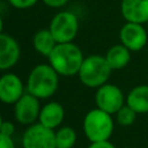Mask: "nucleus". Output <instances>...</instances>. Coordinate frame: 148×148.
I'll return each instance as SVG.
<instances>
[{"label": "nucleus", "instance_id": "obj_16", "mask_svg": "<svg viewBox=\"0 0 148 148\" xmlns=\"http://www.w3.org/2000/svg\"><path fill=\"white\" fill-rule=\"evenodd\" d=\"M58 43L56 42L54 37L52 36L51 31L47 29H40L38 30L32 38V46L36 52L44 57H49L50 53L53 51Z\"/></svg>", "mask_w": 148, "mask_h": 148}, {"label": "nucleus", "instance_id": "obj_5", "mask_svg": "<svg viewBox=\"0 0 148 148\" xmlns=\"http://www.w3.org/2000/svg\"><path fill=\"white\" fill-rule=\"evenodd\" d=\"M49 30L57 43H71L79 32L77 16L69 10L58 12L52 17Z\"/></svg>", "mask_w": 148, "mask_h": 148}, {"label": "nucleus", "instance_id": "obj_6", "mask_svg": "<svg viewBox=\"0 0 148 148\" xmlns=\"http://www.w3.org/2000/svg\"><path fill=\"white\" fill-rule=\"evenodd\" d=\"M95 103L96 108L110 114H116L117 111L125 105L126 97L118 86L105 83L97 88L95 94Z\"/></svg>", "mask_w": 148, "mask_h": 148}, {"label": "nucleus", "instance_id": "obj_19", "mask_svg": "<svg viewBox=\"0 0 148 148\" xmlns=\"http://www.w3.org/2000/svg\"><path fill=\"white\" fill-rule=\"evenodd\" d=\"M14 8L17 9H27L37 3L38 0H7Z\"/></svg>", "mask_w": 148, "mask_h": 148}, {"label": "nucleus", "instance_id": "obj_20", "mask_svg": "<svg viewBox=\"0 0 148 148\" xmlns=\"http://www.w3.org/2000/svg\"><path fill=\"white\" fill-rule=\"evenodd\" d=\"M14 132H15L14 124L10 123V121H5L3 120L2 125H1V128H0V133H2L5 135H8V136H12L14 134Z\"/></svg>", "mask_w": 148, "mask_h": 148}, {"label": "nucleus", "instance_id": "obj_24", "mask_svg": "<svg viewBox=\"0 0 148 148\" xmlns=\"http://www.w3.org/2000/svg\"><path fill=\"white\" fill-rule=\"evenodd\" d=\"M2 28H3V21H2V17L0 16V34H2Z\"/></svg>", "mask_w": 148, "mask_h": 148}, {"label": "nucleus", "instance_id": "obj_17", "mask_svg": "<svg viewBox=\"0 0 148 148\" xmlns=\"http://www.w3.org/2000/svg\"><path fill=\"white\" fill-rule=\"evenodd\" d=\"M76 142V133L71 126H62L56 132L57 148H73Z\"/></svg>", "mask_w": 148, "mask_h": 148}, {"label": "nucleus", "instance_id": "obj_25", "mask_svg": "<svg viewBox=\"0 0 148 148\" xmlns=\"http://www.w3.org/2000/svg\"><path fill=\"white\" fill-rule=\"evenodd\" d=\"M2 123H3V119H2V117H1V114H0V128H1V125H2Z\"/></svg>", "mask_w": 148, "mask_h": 148}, {"label": "nucleus", "instance_id": "obj_1", "mask_svg": "<svg viewBox=\"0 0 148 148\" xmlns=\"http://www.w3.org/2000/svg\"><path fill=\"white\" fill-rule=\"evenodd\" d=\"M47 60L59 76H73L77 75L84 57L81 49L73 42L58 43Z\"/></svg>", "mask_w": 148, "mask_h": 148}, {"label": "nucleus", "instance_id": "obj_15", "mask_svg": "<svg viewBox=\"0 0 148 148\" xmlns=\"http://www.w3.org/2000/svg\"><path fill=\"white\" fill-rule=\"evenodd\" d=\"M131 51L123 44L112 45L105 53V59L112 71L125 68L131 61Z\"/></svg>", "mask_w": 148, "mask_h": 148}, {"label": "nucleus", "instance_id": "obj_22", "mask_svg": "<svg viewBox=\"0 0 148 148\" xmlns=\"http://www.w3.org/2000/svg\"><path fill=\"white\" fill-rule=\"evenodd\" d=\"M42 1L47 7H51V8H60L68 2V0H42Z\"/></svg>", "mask_w": 148, "mask_h": 148}, {"label": "nucleus", "instance_id": "obj_8", "mask_svg": "<svg viewBox=\"0 0 148 148\" xmlns=\"http://www.w3.org/2000/svg\"><path fill=\"white\" fill-rule=\"evenodd\" d=\"M119 39L131 52H138L147 45L148 31L143 24L125 22L119 30Z\"/></svg>", "mask_w": 148, "mask_h": 148}, {"label": "nucleus", "instance_id": "obj_10", "mask_svg": "<svg viewBox=\"0 0 148 148\" xmlns=\"http://www.w3.org/2000/svg\"><path fill=\"white\" fill-rule=\"evenodd\" d=\"M24 95V84L14 73H6L0 76V102L15 104Z\"/></svg>", "mask_w": 148, "mask_h": 148}, {"label": "nucleus", "instance_id": "obj_7", "mask_svg": "<svg viewBox=\"0 0 148 148\" xmlns=\"http://www.w3.org/2000/svg\"><path fill=\"white\" fill-rule=\"evenodd\" d=\"M23 148H57L56 132L40 123H35L24 131L22 136Z\"/></svg>", "mask_w": 148, "mask_h": 148}, {"label": "nucleus", "instance_id": "obj_12", "mask_svg": "<svg viewBox=\"0 0 148 148\" xmlns=\"http://www.w3.org/2000/svg\"><path fill=\"white\" fill-rule=\"evenodd\" d=\"M120 13L125 22L146 24L148 22V0H121Z\"/></svg>", "mask_w": 148, "mask_h": 148}, {"label": "nucleus", "instance_id": "obj_4", "mask_svg": "<svg viewBox=\"0 0 148 148\" xmlns=\"http://www.w3.org/2000/svg\"><path fill=\"white\" fill-rule=\"evenodd\" d=\"M83 132L90 142L106 141L113 132L112 114L95 108L87 112L83 118Z\"/></svg>", "mask_w": 148, "mask_h": 148}, {"label": "nucleus", "instance_id": "obj_13", "mask_svg": "<svg viewBox=\"0 0 148 148\" xmlns=\"http://www.w3.org/2000/svg\"><path fill=\"white\" fill-rule=\"evenodd\" d=\"M64 118H65L64 106L58 102H49L40 109L38 123H40L47 128L56 130L61 125Z\"/></svg>", "mask_w": 148, "mask_h": 148}, {"label": "nucleus", "instance_id": "obj_23", "mask_svg": "<svg viewBox=\"0 0 148 148\" xmlns=\"http://www.w3.org/2000/svg\"><path fill=\"white\" fill-rule=\"evenodd\" d=\"M88 148H117L113 143H111L109 140L106 141H99V142H91Z\"/></svg>", "mask_w": 148, "mask_h": 148}, {"label": "nucleus", "instance_id": "obj_26", "mask_svg": "<svg viewBox=\"0 0 148 148\" xmlns=\"http://www.w3.org/2000/svg\"><path fill=\"white\" fill-rule=\"evenodd\" d=\"M146 29H147V31H148V22L146 23Z\"/></svg>", "mask_w": 148, "mask_h": 148}, {"label": "nucleus", "instance_id": "obj_21", "mask_svg": "<svg viewBox=\"0 0 148 148\" xmlns=\"http://www.w3.org/2000/svg\"><path fill=\"white\" fill-rule=\"evenodd\" d=\"M0 148H15V143L12 136L0 133Z\"/></svg>", "mask_w": 148, "mask_h": 148}, {"label": "nucleus", "instance_id": "obj_9", "mask_svg": "<svg viewBox=\"0 0 148 148\" xmlns=\"http://www.w3.org/2000/svg\"><path fill=\"white\" fill-rule=\"evenodd\" d=\"M40 109L39 99L25 91L14 104V117L20 124L30 126L38 120Z\"/></svg>", "mask_w": 148, "mask_h": 148}, {"label": "nucleus", "instance_id": "obj_18", "mask_svg": "<svg viewBox=\"0 0 148 148\" xmlns=\"http://www.w3.org/2000/svg\"><path fill=\"white\" fill-rule=\"evenodd\" d=\"M136 112L126 103L116 113V120L120 126H131L136 119Z\"/></svg>", "mask_w": 148, "mask_h": 148}, {"label": "nucleus", "instance_id": "obj_14", "mask_svg": "<svg viewBox=\"0 0 148 148\" xmlns=\"http://www.w3.org/2000/svg\"><path fill=\"white\" fill-rule=\"evenodd\" d=\"M126 104L138 114L148 113V84H139L126 95Z\"/></svg>", "mask_w": 148, "mask_h": 148}, {"label": "nucleus", "instance_id": "obj_3", "mask_svg": "<svg viewBox=\"0 0 148 148\" xmlns=\"http://www.w3.org/2000/svg\"><path fill=\"white\" fill-rule=\"evenodd\" d=\"M111 72L112 69L109 66L104 56L91 54L84 57L77 76L83 86L97 89L101 86L108 83Z\"/></svg>", "mask_w": 148, "mask_h": 148}, {"label": "nucleus", "instance_id": "obj_11", "mask_svg": "<svg viewBox=\"0 0 148 148\" xmlns=\"http://www.w3.org/2000/svg\"><path fill=\"white\" fill-rule=\"evenodd\" d=\"M21 54L17 40L7 34H0V71H7L14 67Z\"/></svg>", "mask_w": 148, "mask_h": 148}, {"label": "nucleus", "instance_id": "obj_2", "mask_svg": "<svg viewBox=\"0 0 148 148\" xmlns=\"http://www.w3.org/2000/svg\"><path fill=\"white\" fill-rule=\"evenodd\" d=\"M58 86L59 74L50 64H39L30 71L25 89L38 99H46L56 94Z\"/></svg>", "mask_w": 148, "mask_h": 148}]
</instances>
